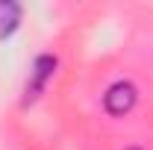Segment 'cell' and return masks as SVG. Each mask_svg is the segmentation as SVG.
<instances>
[{
    "mask_svg": "<svg viewBox=\"0 0 153 150\" xmlns=\"http://www.w3.org/2000/svg\"><path fill=\"white\" fill-rule=\"evenodd\" d=\"M56 74V56H50V53H41V56L33 62V71L27 76V85H24V106H30V103H36L41 91L47 88V82L53 79Z\"/></svg>",
    "mask_w": 153,
    "mask_h": 150,
    "instance_id": "cell-1",
    "label": "cell"
},
{
    "mask_svg": "<svg viewBox=\"0 0 153 150\" xmlns=\"http://www.w3.org/2000/svg\"><path fill=\"white\" fill-rule=\"evenodd\" d=\"M130 150H141V147H130Z\"/></svg>",
    "mask_w": 153,
    "mask_h": 150,
    "instance_id": "cell-4",
    "label": "cell"
},
{
    "mask_svg": "<svg viewBox=\"0 0 153 150\" xmlns=\"http://www.w3.org/2000/svg\"><path fill=\"white\" fill-rule=\"evenodd\" d=\"M135 100H138V91H135L133 82H112L106 94H103V106H106V112L115 115V118H121V115H127L130 109L135 106Z\"/></svg>",
    "mask_w": 153,
    "mask_h": 150,
    "instance_id": "cell-2",
    "label": "cell"
},
{
    "mask_svg": "<svg viewBox=\"0 0 153 150\" xmlns=\"http://www.w3.org/2000/svg\"><path fill=\"white\" fill-rule=\"evenodd\" d=\"M21 3H12V0H0V38H9L15 30L21 27Z\"/></svg>",
    "mask_w": 153,
    "mask_h": 150,
    "instance_id": "cell-3",
    "label": "cell"
}]
</instances>
